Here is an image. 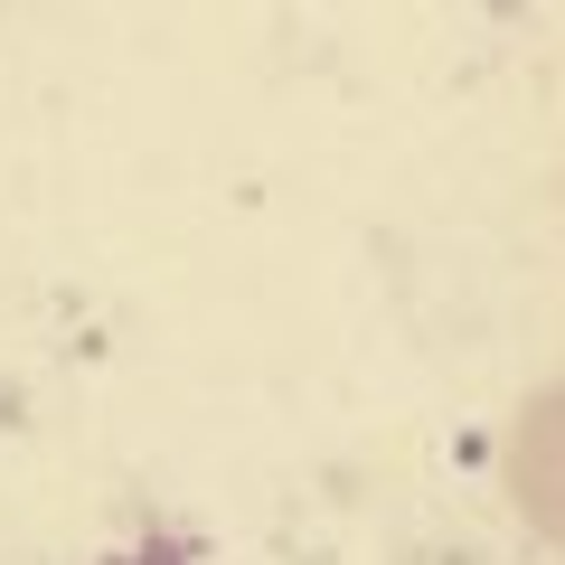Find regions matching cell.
<instances>
[{"mask_svg":"<svg viewBox=\"0 0 565 565\" xmlns=\"http://www.w3.org/2000/svg\"><path fill=\"white\" fill-rule=\"evenodd\" d=\"M519 471H527V500H537V519L565 537V386L527 405V444H519Z\"/></svg>","mask_w":565,"mask_h":565,"instance_id":"6da1fadb","label":"cell"}]
</instances>
